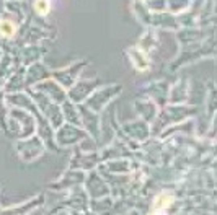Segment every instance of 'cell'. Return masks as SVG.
I'll list each match as a JSON object with an SVG mask.
<instances>
[{"label":"cell","mask_w":217,"mask_h":215,"mask_svg":"<svg viewBox=\"0 0 217 215\" xmlns=\"http://www.w3.org/2000/svg\"><path fill=\"white\" fill-rule=\"evenodd\" d=\"M0 29H4V31L7 33V36H10V33L13 31V26L8 25V23H2V25H0Z\"/></svg>","instance_id":"1"}]
</instances>
